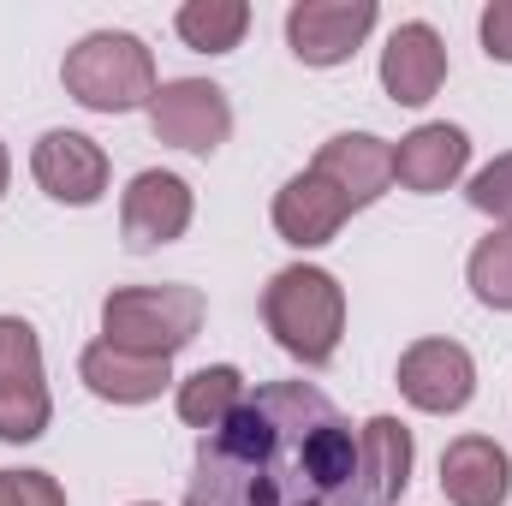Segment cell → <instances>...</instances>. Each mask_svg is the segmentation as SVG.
I'll use <instances>...</instances> for the list:
<instances>
[{
	"label": "cell",
	"instance_id": "obj_1",
	"mask_svg": "<svg viewBox=\"0 0 512 506\" xmlns=\"http://www.w3.org/2000/svg\"><path fill=\"white\" fill-rule=\"evenodd\" d=\"M185 506H382L340 405L310 381H268L197 441Z\"/></svg>",
	"mask_w": 512,
	"mask_h": 506
},
{
	"label": "cell",
	"instance_id": "obj_2",
	"mask_svg": "<svg viewBox=\"0 0 512 506\" xmlns=\"http://www.w3.org/2000/svg\"><path fill=\"white\" fill-rule=\"evenodd\" d=\"M262 322H268L280 352L322 370L340 352V334H346V292H340V280L328 268L292 262L262 286Z\"/></svg>",
	"mask_w": 512,
	"mask_h": 506
},
{
	"label": "cell",
	"instance_id": "obj_3",
	"mask_svg": "<svg viewBox=\"0 0 512 506\" xmlns=\"http://www.w3.org/2000/svg\"><path fill=\"white\" fill-rule=\"evenodd\" d=\"M60 84L90 114H131L155 96V54L131 30H90L78 48H66Z\"/></svg>",
	"mask_w": 512,
	"mask_h": 506
},
{
	"label": "cell",
	"instance_id": "obj_4",
	"mask_svg": "<svg viewBox=\"0 0 512 506\" xmlns=\"http://www.w3.org/2000/svg\"><path fill=\"white\" fill-rule=\"evenodd\" d=\"M203 316L209 304L197 286H120L102 304V340L137 358L173 364V352H185L203 334Z\"/></svg>",
	"mask_w": 512,
	"mask_h": 506
},
{
	"label": "cell",
	"instance_id": "obj_5",
	"mask_svg": "<svg viewBox=\"0 0 512 506\" xmlns=\"http://www.w3.org/2000/svg\"><path fill=\"white\" fill-rule=\"evenodd\" d=\"M54 417L42 346L24 316H0V441H36Z\"/></svg>",
	"mask_w": 512,
	"mask_h": 506
},
{
	"label": "cell",
	"instance_id": "obj_6",
	"mask_svg": "<svg viewBox=\"0 0 512 506\" xmlns=\"http://www.w3.org/2000/svg\"><path fill=\"white\" fill-rule=\"evenodd\" d=\"M149 126L161 143L173 149H191V155H215L227 137H233V102L221 84L209 78H173V84H155L149 96Z\"/></svg>",
	"mask_w": 512,
	"mask_h": 506
},
{
	"label": "cell",
	"instance_id": "obj_7",
	"mask_svg": "<svg viewBox=\"0 0 512 506\" xmlns=\"http://www.w3.org/2000/svg\"><path fill=\"white\" fill-rule=\"evenodd\" d=\"M376 30V0H298L286 12V42L304 66H346Z\"/></svg>",
	"mask_w": 512,
	"mask_h": 506
},
{
	"label": "cell",
	"instance_id": "obj_8",
	"mask_svg": "<svg viewBox=\"0 0 512 506\" xmlns=\"http://www.w3.org/2000/svg\"><path fill=\"white\" fill-rule=\"evenodd\" d=\"M399 393L429 417L465 411L471 393H477V364H471V352L459 340H417L399 358Z\"/></svg>",
	"mask_w": 512,
	"mask_h": 506
},
{
	"label": "cell",
	"instance_id": "obj_9",
	"mask_svg": "<svg viewBox=\"0 0 512 506\" xmlns=\"http://www.w3.org/2000/svg\"><path fill=\"white\" fill-rule=\"evenodd\" d=\"M30 173L54 203H72V209H84L108 191V155L84 131H42L30 149Z\"/></svg>",
	"mask_w": 512,
	"mask_h": 506
},
{
	"label": "cell",
	"instance_id": "obj_10",
	"mask_svg": "<svg viewBox=\"0 0 512 506\" xmlns=\"http://www.w3.org/2000/svg\"><path fill=\"white\" fill-rule=\"evenodd\" d=\"M191 227V185L179 173H137L120 197V233H126L131 251H155V245H173L179 233Z\"/></svg>",
	"mask_w": 512,
	"mask_h": 506
},
{
	"label": "cell",
	"instance_id": "obj_11",
	"mask_svg": "<svg viewBox=\"0 0 512 506\" xmlns=\"http://www.w3.org/2000/svg\"><path fill=\"white\" fill-rule=\"evenodd\" d=\"M310 173H322L352 209H370L387 185H393V143L370 137V131H340V137H328L316 149V167Z\"/></svg>",
	"mask_w": 512,
	"mask_h": 506
},
{
	"label": "cell",
	"instance_id": "obj_12",
	"mask_svg": "<svg viewBox=\"0 0 512 506\" xmlns=\"http://www.w3.org/2000/svg\"><path fill=\"white\" fill-rule=\"evenodd\" d=\"M447 84V48L429 24H399L382 48V90L399 108H423Z\"/></svg>",
	"mask_w": 512,
	"mask_h": 506
},
{
	"label": "cell",
	"instance_id": "obj_13",
	"mask_svg": "<svg viewBox=\"0 0 512 506\" xmlns=\"http://www.w3.org/2000/svg\"><path fill=\"white\" fill-rule=\"evenodd\" d=\"M441 495L453 506H507L512 495V459L489 435H459L441 453Z\"/></svg>",
	"mask_w": 512,
	"mask_h": 506
},
{
	"label": "cell",
	"instance_id": "obj_14",
	"mask_svg": "<svg viewBox=\"0 0 512 506\" xmlns=\"http://www.w3.org/2000/svg\"><path fill=\"white\" fill-rule=\"evenodd\" d=\"M346 215H352V203H346L322 173H298V179H286L280 197H274V233H280L286 245H298V251L328 245V239L346 227Z\"/></svg>",
	"mask_w": 512,
	"mask_h": 506
},
{
	"label": "cell",
	"instance_id": "obj_15",
	"mask_svg": "<svg viewBox=\"0 0 512 506\" xmlns=\"http://www.w3.org/2000/svg\"><path fill=\"white\" fill-rule=\"evenodd\" d=\"M78 376H84V387L96 399H108V405H149L173 381V364L167 358H137V352H120V346L96 340V346H84Z\"/></svg>",
	"mask_w": 512,
	"mask_h": 506
},
{
	"label": "cell",
	"instance_id": "obj_16",
	"mask_svg": "<svg viewBox=\"0 0 512 506\" xmlns=\"http://www.w3.org/2000/svg\"><path fill=\"white\" fill-rule=\"evenodd\" d=\"M465 161H471V137L441 120V126H417L411 137H399V149H393V179H399L405 191L429 197V191H447V185L465 173Z\"/></svg>",
	"mask_w": 512,
	"mask_h": 506
},
{
	"label": "cell",
	"instance_id": "obj_17",
	"mask_svg": "<svg viewBox=\"0 0 512 506\" xmlns=\"http://www.w3.org/2000/svg\"><path fill=\"white\" fill-rule=\"evenodd\" d=\"M358 447H364V471H370V483H376L382 506H393L399 495H405V483H411V459H417L411 429H405L399 417H370V423L358 429Z\"/></svg>",
	"mask_w": 512,
	"mask_h": 506
},
{
	"label": "cell",
	"instance_id": "obj_18",
	"mask_svg": "<svg viewBox=\"0 0 512 506\" xmlns=\"http://www.w3.org/2000/svg\"><path fill=\"white\" fill-rule=\"evenodd\" d=\"M251 399V387H245V376L233 370V364H209V370H197V376L179 381V417L191 423V429H221L239 405Z\"/></svg>",
	"mask_w": 512,
	"mask_h": 506
},
{
	"label": "cell",
	"instance_id": "obj_19",
	"mask_svg": "<svg viewBox=\"0 0 512 506\" xmlns=\"http://www.w3.org/2000/svg\"><path fill=\"white\" fill-rule=\"evenodd\" d=\"M173 24H179L185 48H197V54H233L245 42V30H251V6L245 0H185Z\"/></svg>",
	"mask_w": 512,
	"mask_h": 506
},
{
	"label": "cell",
	"instance_id": "obj_20",
	"mask_svg": "<svg viewBox=\"0 0 512 506\" xmlns=\"http://www.w3.org/2000/svg\"><path fill=\"white\" fill-rule=\"evenodd\" d=\"M471 292H477V304H489V310H512V227L501 233H489L477 251H471Z\"/></svg>",
	"mask_w": 512,
	"mask_h": 506
},
{
	"label": "cell",
	"instance_id": "obj_21",
	"mask_svg": "<svg viewBox=\"0 0 512 506\" xmlns=\"http://www.w3.org/2000/svg\"><path fill=\"white\" fill-rule=\"evenodd\" d=\"M471 209H483V215H495V221H507L512 227V155H495L477 179H471Z\"/></svg>",
	"mask_w": 512,
	"mask_h": 506
},
{
	"label": "cell",
	"instance_id": "obj_22",
	"mask_svg": "<svg viewBox=\"0 0 512 506\" xmlns=\"http://www.w3.org/2000/svg\"><path fill=\"white\" fill-rule=\"evenodd\" d=\"M0 506H66L48 471H0Z\"/></svg>",
	"mask_w": 512,
	"mask_h": 506
},
{
	"label": "cell",
	"instance_id": "obj_23",
	"mask_svg": "<svg viewBox=\"0 0 512 506\" xmlns=\"http://www.w3.org/2000/svg\"><path fill=\"white\" fill-rule=\"evenodd\" d=\"M483 48H489V60H501V66H512V0H495L489 12H483Z\"/></svg>",
	"mask_w": 512,
	"mask_h": 506
},
{
	"label": "cell",
	"instance_id": "obj_24",
	"mask_svg": "<svg viewBox=\"0 0 512 506\" xmlns=\"http://www.w3.org/2000/svg\"><path fill=\"white\" fill-rule=\"evenodd\" d=\"M6 179H12V161H6V149H0V197H6Z\"/></svg>",
	"mask_w": 512,
	"mask_h": 506
},
{
	"label": "cell",
	"instance_id": "obj_25",
	"mask_svg": "<svg viewBox=\"0 0 512 506\" xmlns=\"http://www.w3.org/2000/svg\"><path fill=\"white\" fill-rule=\"evenodd\" d=\"M137 506H149V501H137Z\"/></svg>",
	"mask_w": 512,
	"mask_h": 506
}]
</instances>
